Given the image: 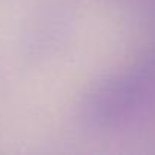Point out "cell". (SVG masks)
Listing matches in <instances>:
<instances>
[{
  "instance_id": "obj_2",
  "label": "cell",
  "mask_w": 155,
  "mask_h": 155,
  "mask_svg": "<svg viewBox=\"0 0 155 155\" xmlns=\"http://www.w3.org/2000/svg\"><path fill=\"white\" fill-rule=\"evenodd\" d=\"M71 8L65 2L49 0L28 21L23 35V53L31 61L52 56L70 32Z\"/></svg>"
},
{
  "instance_id": "obj_1",
  "label": "cell",
  "mask_w": 155,
  "mask_h": 155,
  "mask_svg": "<svg viewBox=\"0 0 155 155\" xmlns=\"http://www.w3.org/2000/svg\"><path fill=\"white\" fill-rule=\"evenodd\" d=\"M155 108V47L110 73L85 90L76 119L88 132L108 134L128 129Z\"/></svg>"
}]
</instances>
